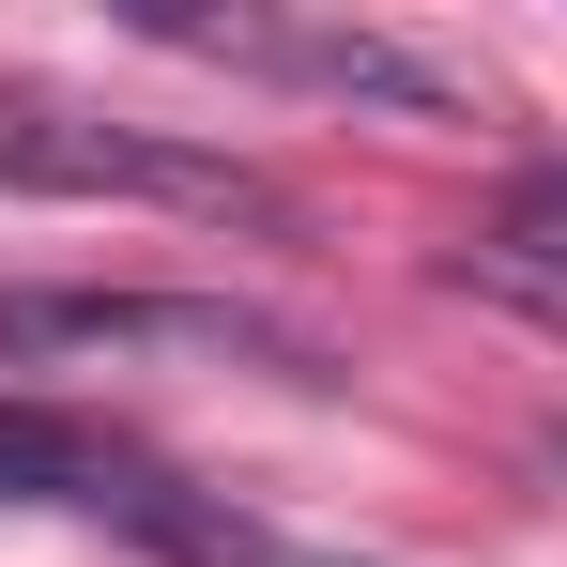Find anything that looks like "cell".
<instances>
[{
  "label": "cell",
  "instance_id": "6da1fadb",
  "mask_svg": "<svg viewBox=\"0 0 567 567\" xmlns=\"http://www.w3.org/2000/svg\"><path fill=\"white\" fill-rule=\"evenodd\" d=\"M0 185L16 199H138V215H215V230H291V185L215 154V138H169V123H107V107L16 93L0 78Z\"/></svg>",
  "mask_w": 567,
  "mask_h": 567
},
{
  "label": "cell",
  "instance_id": "7a4b0ae2",
  "mask_svg": "<svg viewBox=\"0 0 567 567\" xmlns=\"http://www.w3.org/2000/svg\"><path fill=\"white\" fill-rule=\"evenodd\" d=\"M138 31L215 62V78H261V93H322V107H369V123H461V78L414 31H383V16H277V0L185 16V0H154Z\"/></svg>",
  "mask_w": 567,
  "mask_h": 567
},
{
  "label": "cell",
  "instance_id": "3957f363",
  "mask_svg": "<svg viewBox=\"0 0 567 567\" xmlns=\"http://www.w3.org/2000/svg\"><path fill=\"white\" fill-rule=\"evenodd\" d=\"M138 353L322 383V353L277 307H230V291H0V369H138Z\"/></svg>",
  "mask_w": 567,
  "mask_h": 567
},
{
  "label": "cell",
  "instance_id": "277c9868",
  "mask_svg": "<svg viewBox=\"0 0 567 567\" xmlns=\"http://www.w3.org/2000/svg\"><path fill=\"white\" fill-rule=\"evenodd\" d=\"M138 445L93 430V414H47V399H0V506H78V522H123L138 506Z\"/></svg>",
  "mask_w": 567,
  "mask_h": 567
},
{
  "label": "cell",
  "instance_id": "5b68a950",
  "mask_svg": "<svg viewBox=\"0 0 567 567\" xmlns=\"http://www.w3.org/2000/svg\"><path fill=\"white\" fill-rule=\"evenodd\" d=\"M123 537H154L169 567H353V553H307V537H277V522H246L230 491H185L169 461L138 475V506H123Z\"/></svg>",
  "mask_w": 567,
  "mask_h": 567
}]
</instances>
